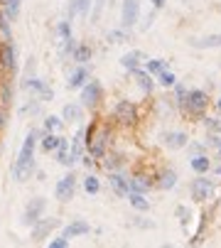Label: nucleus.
Masks as SVG:
<instances>
[{"label": "nucleus", "instance_id": "nucleus-1", "mask_svg": "<svg viewBox=\"0 0 221 248\" xmlns=\"http://www.w3.org/2000/svg\"><path fill=\"white\" fill-rule=\"evenodd\" d=\"M37 130H30L27 138L22 140V148H20V155H17V162L13 165V177L17 182H25L27 177L32 174L34 170V148H37Z\"/></svg>", "mask_w": 221, "mask_h": 248}, {"label": "nucleus", "instance_id": "nucleus-2", "mask_svg": "<svg viewBox=\"0 0 221 248\" xmlns=\"http://www.w3.org/2000/svg\"><path fill=\"white\" fill-rule=\"evenodd\" d=\"M206 106H209L206 91H202V89H189V91H187V98H184V103H182V108L187 111L189 116H204Z\"/></svg>", "mask_w": 221, "mask_h": 248}, {"label": "nucleus", "instance_id": "nucleus-3", "mask_svg": "<svg viewBox=\"0 0 221 248\" xmlns=\"http://www.w3.org/2000/svg\"><path fill=\"white\" fill-rule=\"evenodd\" d=\"M113 118H116V123H121V125H135V121H138V108H135V103L133 101H118L116 106H113Z\"/></svg>", "mask_w": 221, "mask_h": 248}, {"label": "nucleus", "instance_id": "nucleus-4", "mask_svg": "<svg viewBox=\"0 0 221 248\" xmlns=\"http://www.w3.org/2000/svg\"><path fill=\"white\" fill-rule=\"evenodd\" d=\"M101 98H103V86H101V81H86L84 86H81V106L84 108H94V106H98L101 103Z\"/></svg>", "mask_w": 221, "mask_h": 248}, {"label": "nucleus", "instance_id": "nucleus-5", "mask_svg": "<svg viewBox=\"0 0 221 248\" xmlns=\"http://www.w3.org/2000/svg\"><path fill=\"white\" fill-rule=\"evenodd\" d=\"M108 140H110V130H108V128H98V130L94 133V138H91V143L86 145V150H89V155H91L94 160H101V157L106 155V148H108Z\"/></svg>", "mask_w": 221, "mask_h": 248}, {"label": "nucleus", "instance_id": "nucleus-6", "mask_svg": "<svg viewBox=\"0 0 221 248\" xmlns=\"http://www.w3.org/2000/svg\"><path fill=\"white\" fill-rule=\"evenodd\" d=\"M189 192H192V199H194V202H206V199L214 194V182L209 180V177L199 174L197 180H192Z\"/></svg>", "mask_w": 221, "mask_h": 248}, {"label": "nucleus", "instance_id": "nucleus-7", "mask_svg": "<svg viewBox=\"0 0 221 248\" xmlns=\"http://www.w3.org/2000/svg\"><path fill=\"white\" fill-rule=\"evenodd\" d=\"M74 192H77V177H74V172H69V174H64L62 180L57 182L54 197L59 202H69V199H74Z\"/></svg>", "mask_w": 221, "mask_h": 248}, {"label": "nucleus", "instance_id": "nucleus-8", "mask_svg": "<svg viewBox=\"0 0 221 248\" xmlns=\"http://www.w3.org/2000/svg\"><path fill=\"white\" fill-rule=\"evenodd\" d=\"M140 17V0H123V8H121V27L130 30Z\"/></svg>", "mask_w": 221, "mask_h": 248}, {"label": "nucleus", "instance_id": "nucleus-9", "mask_svg": "<svg viewBox=\"0 0 221 248\" xmlns=\"http://www.w3.org/2000/svg\"><path fill=\"white\" fill-rule=\"evenodd\" d=\"M45 209H47V199H42V197L32 199V202H30V204L25 206V211H22V224L32 226V224H34L37 219H42Z\"/></svg>", "mask_w": 221, "mask_h": 248}, {"label": "nucleus", "instance_id": "nucleus-10", "mask_svg": "<svg viewBox=\"0 0 221 248\" xmlns=\"http://www.w3.org/2000/svg\"><path fill=\"white\" fill-rule=\"evenodd\" d=\"M0 72H3V74L15 72V47L10 42L0 45Z\"/></svg>", "mask_w": 221, "mask_h": 248}, {"label": "nucleus", "instance_id": "nucleus-11", "mask_svg": "<svg viewBox=\"0 0 221 248\" xmlns=\"http://www.w3.org/2000/svg\"><path fill=\"white\" fill-rule=\"evenodd\" d=\"M57 224H59L57 219H37V221L32 224V241H42V238H47V233H49Z\"/></svg>", "mask_w": 221, "mask_h": 248}, {"label": "nucleus", "instance_id": "nucleus-12", "mask_svg": "<svg viewBox=\"0 0 221 248\" xmlns=\"http://www.w3.org/2000/svg\"><path fill=\"white\" fill-rule=\"evenodd\" d=\"M110 187H113V192L118 194V197H128V192H130V185H128V177L126 174H121L118 170H113L110 172Z\"/></svg>", "mask_w": 221, "mask_h": 248}, {"label": "nucleus", "instance_id": "nucleus-13", "mask_svg": "<svg viewBox=\"0 0 221 248\" xmlns=\"http://www.w3.org/2000/svg\"><path fill=\"white\" fill-rule=\"evenodd\" d=\"M187 133H182V130H172V133H165L162 135V143L167 145V148H172V150H179V148H184L187 145Z\"/></svg>", "mask_w": 221, "mask_h": 248}, {"label": "nucleus", "instance_id": "nucleus-14", "mask_svg": "<svg viewBox=\"0 0 221 248\" xmlns=\"http://www.w3.org/2000/svg\"><path fill=\"white\" fill-rule=\"evenodd\" d=\"M57 34H59V37H62V45H64V54H69L74 47H77V45H74V37H71V25L66 22V20H62L59 25H57Z\"/></svg>", "mask_w": 221, "mask_h": 248}, {"label": "nucleus", "instance_id": "nucleus-15", "mask_svg": "<svg viewBox=\"0 0 221 248\" xmlns=\"http://www.w3.org/2000/svg\"><path fill=\"white\" fill-rule=\"evenodd\" d=\"M189 45H192L194 49H216V47H221V32L206 34V37H197V40H192Z\"/></svg>", "mask_w": 221, "mask_h": 248}, {"label": "nucleus", "instance_id": "nucleus-16", "mask_svg": "<svg viewBox=\"0 0 221 248\" xmlns=\"http://www.w3.org/2000/svg\"><path fill=\"white\" fill-rule=\"evenodd\" d=\"M128 185H130V192H140V194H145V192H150L153 180H150L147 174H135V177H130V180H128Z\"/></svg>", "mask_w": 221, "mask_h": 248}, {"label": "nucleus", "instance_id": "nucleus-17", "mask_svg": "<svg viewBox=\"0 0 221 248\" xmlns=\"http://www.w3.org/2000/svg\"><path fill=\"white\" fill-rule=\"evenodd\" d=\"M62 118H64V121H71V123L84 121V106H81V103H69V106H64Z\"/></svg>", "mask_w": 221, "mask_h": 248}, {"label": "nucleus", "instance_id": "nucleus-18", "mask_svg": "<svg viewBox=\"0 0 221 248\" xmlns=\"http://www.w3.org/2000/svg\"><path fill=\"white\" fill-rule=\"evenodd\" d=\"M86 81H89V69L86 66H77L69 74V89H81Z\"/></svg>", "mask_w": 221, "mask_h": 248}, {"label": "nucleus", "instance_id": "nucleus-19", "mask_svg": "<svg viewBox=\"0 0 221 248\" xmlns=\"http://www.w3.org/2000/svg\"><path fill=\"white\" fill-rule=\"evenodd\" d=\"M89 231H91V226H89L86 221H81V219H79V221H71V224L64 229V233H62V236H66V238H77V236H86Z\"/></svg>", "mask_w": 221, "mask_h": 248}, {"label": "nucleus", "instance_id": "nucleus-20", "mask_svg": "<svg viewBox=\"0 0 221 248\" xmlns=\"http://www.w3.org/2000/svg\"><path fill=\"white\" fill-rule=\"evenodd\" d=\"M142 59H145V54H142L140 49H133V52H128V54L121 57V66L128 69V72H133V69H138V64H140Z\"/></svg>", "mask_w": 221, "mask_h": 248}, {"label": "nucleus", "instance_id": "nucleus-21", "mask_svg": "<svg viewBox=\"0 0 221 248\" xmlns=\"http://www.w3.org/2000/svg\"><path fill=\"white\" fill-rule=\"evenodd\" d=\"M27 91H32V93H42L45 98H49L52 96V91L47 89V84L42 81V79H37V77H32V79H25V84H22Z\"/></svg>", "mask_w": 221, "mask_h": 248}, {"label": "nucleus", "instance_id": "nucleus-22", "mask_svg": "<svg viewBox=\"0 0 221 248\" xmlns=\"http://www.w3.org/2000/svg\"><path fill=\"white\" fill-rule=\"evenodd\" d=\"M133 77H135L138 86H140L145 93H150V91H153V86H155V81H153V74L142 72V69H133Z\"/></svg>", "mask_w": 221, "mask_h": 248}, {"label": "nucleus", "instance_id": "nucleus-23", "mask_svg": "<svg viewBox=\"0 0 221 248\" xmlns=\"http://www.w3.org/2000/svg\"><path fill=\"white\" fill-rule=\"evenodd\" d=\"M189 167H192L197 174H206V172L211 170V160H209L206 155H194V157L189 160Z\"/></svg>", "mask_w": 221, "mask_h": 248}, {"label": "nucleus", "instance_id": "nucleus-24", "mask_svg": "<svg viewBox=\"0 0 221 248\" xmlns=\"http://www.w3.org/2000/svg\"><path fill=\"white\" fill-rule=\"evenodd\" d=\"M174 185H177V172H174V170H162V172H160V182H158V187L167 192V189H172Z\"/></svg>", "mask_w": 221, "mask_h": 248}, {"label": "nucleus", "instance_id": "nucleus-25", "mask_svg": "<svg viewBox=\"0 0 221 248\" xmlns=\"http://www.w3.org/2000/svg\"><path fill=\"white\" fill-rule=\"evenodd\" d=\"M128 202L138 211H147V209H150V202H147L145 194H140V192H128Z\"/></svg>", "mask_w": 221, "mask_h": 248}, {"label": "nucleus", "instance_id": "nucleus-26", "mask_svg": "<svg viewBox=\"0 0 221 248\" xmlns=\"http://www.w3.org/2000/svg\"><path fill=\"white\" fill-rule=\"evenodd\" d=\"M91 3L94 0H71V5H69V15H86L91 10Z\"/></svg>", "mask_w": 221, "mask_h": 248}, {"label": "nucleus", "instance_id": "nucleus-27", "mask_svg": "<svg viewBox=\"0 0 221 248\" xmlns=\"http://www.w3.org/2000/svg\"><path fill=\"white\" fill-rule=\"evenodd\" d=\"M71 57H74V62L86 64V62L91 59V47H89V45H79V47H74V49H71Z\"/></svg>", "mask_w": 221, "mask_h": 248}, {"label": "nucleus", "instance_id": "nucleus-28", "mask_svg": "<svg viewBox=\"0 0 221 248\" xmlns=\"http://www.w3.org/2000/svg\"><path fill=\"white\" fill-rule=\"evenodd\" d=\"M59 143H62V138H59L57 133H47V135H45V140H42L40 145H42V150H45V153H54V150L59 148Z\"/></svg>", "mask_w": 221, "mask_h": 248}, {"label": "nucleus", "instance_id": "nucleus-29", "mask_svg": "<svg viewBox=\"0 0 221 248\" xmlns=\"http://www.w3.org/2000/svg\"><path fill=\"white\" fill-rule=\"evenodd\" d=\"M84 192H86V194H98V192H101V180H98L96 174L84 177Z\"/></svg>", "mask_w": 221, "mask_h": 248}, {"label": "nucleus", "instance_id": "nucleus-30", "mask_svg": "<svg viewBox=\"0 0 221 248\" xmlns=\"http://www.w3.org/2000/svg\"><path fill=\"white\" fill-rule=\"evenodd\" d=\"M5 3V15L10 17V20H17V15H20V5H22V0H3Z\"/></svg>", "mask_w": 221, "mask_h": 248}, {"label": "nucleus", "instance_id": "nucleus-31", "mask_svg": "<svg viewBox=\"0 0 221 248\" xmlns=\"http://www.w3.org/2000/svg\"><path fill=\"white\" fill-rule=\"evenodd\" d=\"M162 69H167V62L165 59H150V62H145V72L147 74H160Z\"/></svg>", "mask_w": 221, "mask_h": 248}, {"label": "nucleus", "instance_id": "nucleus-32", "mask_svg": "<svg viewBox=\"0 0 221 248\" xmlns=\"http://www.w3.org/2000/svg\"><path fill=\"white\" fill-rule=\"evenodd\" d=\"M62 125H64V118H57V116H47L45 118L47 133H57V130H62Z\"/></svg>", "mask_w": 221, "mask_h": 248}, {"label": "nucleus", "instance_id": "nucleus-33", "mask_svg": "<svg viewBox=\"0 0 221 248\" xmlns=\"http://www.w3.org/2000/svg\"><path fill=\"white\" fill-rule=\"evenodd\" d=\"M54 153H57V160H59L62 165H69V143H66L64 138H62V143H59V148H57Z\"/></svg>", "mask_w": 221, "mask_h": 248}, {"label": "nucleus", "instance_id": "nucleus-34", "mask_svg": "<svg viewBox=\"0 0 221 248\" xmlns=\"http://www.w3.org/2000/svg\"><path fill=\"white\" fill-rule=\"evenodd\" d=\"M158 81H160L162 86H167V89H170V86H174V84H177V77H174L172 72H167V69H162V72L158 74Z\"/></svg>", "mask_w": 221, "mask_h": 248}, {"label": "nucleus", "instance_id": "nucleus-35", "mask_svg": "<svg viewBox=\"0 0 221 248\" xmlns=\"http://www.w3.org/2000/svg\"><path fill=\"white\" fill-rule=\"evenodd\" d=\"M128 40V32L121 27V30H110L108 32V42H113V45H118V42H126Z\"/></svg>", "mask_w": 221, "mask_h": 248}, {"label": "nucleus", "instance_id": "nucleus-36", "mask_svg": "<svg viewBox=\"0 0 221 248\" xmlns=\"http://www.w3.org/2000/svg\"><path fill=\"white\" fill-rule=\"evenodd\" d=\"M121 165H123V157H121V155H108V157H106V170H108V172L121 170Z\"/></svg>", "mask_w": 221, "mask_h": 248}, {"label": "nucleus", "instance_id": "nucleus-37", "mask_svg": "<svg viewBox=\"0 0 221 248\" xmlns=\"http://www.w3.org/2000/svg\"><path fill=\"white\" fill-rule=\"evenodd\" d=\"M174 214H177V219H179L182 226H187V224H189V209H187V206H177V209H174Z\"/></svg>", "mask_w": 221, "mask_h": 248}, {"label": "nucleus", "instance_id": "nucleus-38", "mask_svg": "<svg viewBox=\"0 0 221 248\" xmlns=\"http://www.w3.org/2000/svg\"><path fill=\"white\" fill-rule=\"evenodd\" d=\"M47 246H49V248H66V246H69V238H66V236H59V238H52Z\"/></svg>", "mask_w": 221, "mask_h": 248}, {"label": "nucleus", "instance_id": "nucleus-39", "mask_svg": "<svg viewBox=\"0 0 221 248\" xmlns=\"http://www.w3.org/2000/svg\"><path fill=\"white\" fill-rule=\"evenodd\" d=\"M174 93H177V101H179V106H182L184 98H187V89H184L182 84H174Z\"/></svg>", "mask_w": 221, "mask_h": 248}, {"label": "nucleus", "instance_id": "nucleus-40", "mask_svg": "<svg viewBox=\"0 0 221 248\" xmlns=\"http://www.w3.org/2000/svg\"><path fill=\"white\" fill-rule=\"evenodd\" d=\"M206 125H209V130H221V121L219 118H206Z\"/></svg>", "mask_w": 221, "mask_h": 248}, {"label": "nucleus", "instance_id": "nucleus-41", "mask_svg": "<svg viewBox=\"0 0 221 248\" xmlns=\"http://www.w3.org/2000/svg\"><path fill=\"white\" fill-rule=\"evenodd\" d=\"M106 5V0H96V8H94V15H91V20H98V15H101V8Z\"/></svg>", "mask_w": 221, "mask_h": 248}, {"label": "nucleus", "instance_id": "nucleus-42", "mask_svg": "<svg viewBox=\"0 0 221 248\" xmlns=\"http://www.w3.org/2000/svg\"><path fill=\"white\" fill-rule=\"evenodd\" d=\"M150 3H153V8H155V10H160V8H165L167 0H150Z\"/></svg>", "mask_w": 221, "mask_h": 248}, {"label": "nucleus", "instance_id": "nucleus-43", "mask_svg": "<svg viewBox=\"0 0 221 248\" xmlns=\"http://www.w3.org/2000/svg\"><path fill=\"white\" fill-rule=\"evenodd\" d=\"M3 128H5V111L0 108V130H3Z\"/></svg>", "mask_w": 221, "mask_h": 248}, {"label": "nucleus", "instance_id": "nucleus-44", "mask_svg": "<svg viewBox=\"0 0 221 248\" xmlns=\"http://www.w3.org/2000/svg\"><path fill=\"white\" fill-rule=\"evenodd\" d=\"M216 108L221 111V96H219V101H216Z\"/></svg>", "mask_w": 221, "mask_h": 248}, {"label": "nucleus", "instance_id": "nucleus-45", "mask_svg": "<svg viewBox=\"0 0 221 248\" xmlns=\"http://www.w3.org/2000/svg\"><path fill=\"white\" fill-rule=\"evenodd\" d=\"M219 157H221V143H219Z\"/></svg>", "mask_w": 221, "mask_h": 248}, {"label": "nucleus", "instance_id": "nucleus-46", "mask_svg": "<svg viewBox=\"0 0 221 248\" xmlns=\"http://www.w3.org/2000/svg\"><path fill=\"white\" fill-rule=\"evenodd\" d=\"M0 77H3V72H0ZM0 86H3V79H0Z\"/></svg>", "mask_w": 221, "mask_h": 248}, {"label": "nucleus", "instance_id": "nucleus-47", "mask_svg": "<svg viewBox=\"0 0 221 248\" xmlns=\"http://www.w3.org/2000/svg\"><path fill=\"white\" fill-rule=\"evenodd\" d=\"M184 3H189V0H184Z\"/></svg>", "mask_w": 221, "mask_h": 248}]
</instances>
